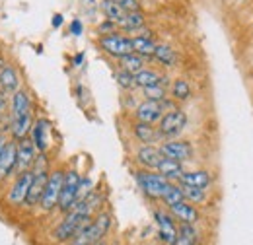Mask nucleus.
<instances>
[{"mask_svg":"<svg viewBox=\"0 0 253 245\" xmlns=\"http://www.w3.org/2000/svg\"><path fill=\"white\" fill-rule=\"evenodd\" d=\"M16 90H20V76L12 64H4L0 68V92L14 93Z\"/></svg>","mask_w":253,"mask_h":245,"instance_id":"nucleus-15","label":"nucleus"},{"mask_svg":"<svg viewBox=\"0 0 253 245\" xmlns=\"http://www.w3.org/2000/svg\"><path fill=\"white\" fill-rule=\"evenodd\" d=\"M33 117L32 113L24 115V117H18V119H12L10 122V132H12V140H24L30 136V130H32Z\"/></svg>","mask_w":253,"mask_h":245,"instance_id":"nucleus-20","label":"nucleus"},{"mask_svg":"<svg viewBox=\"0 0 253 245\" xmlns=\"http://www.w3.org/2000/svg\"><path fill=\"white\" fill-rule=\"evenodd\" d=\"M154 218L158 222V232H160V240L166 245H173L177 240V226L173 224V218L164 212V210H156Z\"/></svg>","mask_w":253,"mask_h":245,"instance_id":"nucleus-11","label":"nucleus"},{"mask_svg":"<svg viewBox=\"0 0 253 245\" xmlns=\"http://www.w3.org/2000/svg\"><path fill=\"white\" fill-rule=\"evenodd\" d=\"M162 201H164L168 206H171V204H177V203L185 201V199H183V191H181V185H175V183L168 185L166 193L162 195Z\"/></svg>","mask_w":253,"mask_h":245,"instance_id":"nucleus-29","label":"nucleus"},{"mask_svg":"<svg viewBox=\"0 0 253 245\" xmlns=\"http://www.w3.org/2000/svg\"><path fill=\"white\" fill-rule=\"evenodd\" d=\"M152 59H156L164 66H175L177 55H175V51L169 45H156V51H154V57Z\"/></svg>","mask_w":253,"mask_h":245,"instance_id":"nucleus-27","label":"nucleus"},{"mask_svg":"<svg viewBox=\"0 0 253 245\" xmlns=\"http://www.w3.org/2000/svg\"><path fill=\"white\" fill-rule=\"evenodd\" d=\"M132 41V53L144 57V59H152L154 57V51H156V41L154 37H144V35H134L130 37Z\"/></svg>","mask_w":253,"mask_h":245,"instance_id":"nucleus-19","label":"nucleus"},{"mask_svg":"<svg viewBox=\"0 0 253 245\" xmlns=\"http://www.w3.org/2000/svg\"><path fill=\"white\" fill-rule=\"evenodd\" d=\"M97 45H99V49L103 53H107L113 59H121V57H125L128 53H132V41H130V37L121 35V33L99 35Z\"/></svg>","mask_w":253,"mask_h":245,"instance_id":"nucleus-5","label":"nucleus"},{"mask_svg":"<svg viewBox=\"0 0 253 245\" xmlns=\"http://www.w3.org/2000/svg\"><path fill=\"white\" fill-rule=\"evenodd\" d=\"M95 245H107V244H105V242H103V240H101V242H97V244H95Z\"/></svg>","mask_w":253,"mask_h":245,"instance_id":"nucleus-41","label":"nucleus"},{"mask_svg":"<svg viewBox=\"0 0 253 245\" xmlns=\"http://www.w3.org/2000/svg\"><path fill=\"white\" fill-rule=\"evenodd\" d=\"M99 8H101L103 16L107 20H113V22H119L125 16V10L119 6L117 0H99Z\"/></svg>","mask_w":253,"mask_h":245,"instance_id":"nucleus-26","label":"nucleus"},{"mask_svg":"<svg viewBox=\"0 0 253 245\" xmlns=\"http://www.w3.org/2000/svg\"><path fill=\"white\" fill-rule=\"evenodd\" d=\"M144 24H146L144 14L140 10H136V12H125V16L117 22V28L125 31H138L144 28Z\"/></svg>","mask_w":253,"mask_h":245,"instance_id":"nucleus-23","label":"nucleus"},{"mask_svg":"<svg viewBox=\"0 0 253 245\" xmlns=\"http://www.w3.org/2000/svg\"><path fill=\"white\" fill-rule=\"evenodd\" d=\"M134 115H136V121L154 124V122H158L160 119H162V115H164V105H162V101L144 99V101L136 107Z\"/></svg>","mask_w":253,"mask_h":245,"instance_id":"nucleus-12","label":"nucleus"},{"mask_svg":"<svg viewBox=\"0 0 253 245\" xmlns=\"http://www.w3.org/2000/svg\"><path fill=\"white\" fill-rule=\"evenodd\" d=\"M173 245H195V242H193V240H189V238L177 236V240H175V244H173Z\"/></svg>","mask_w":253,"mask_h":245,"instance_id":"nucleus-37","label":"nucleus"},{"mask_svg":"<svg viewBox=\"0 0 253 245\" xmlns=\"http://www.w3.org/2000/svg\"><path fill=\"white\" fill-rule=\"evenodd\" d=\"M169 212L175 216L177 220L185 222V224H195L199 220V210L191 203H187V201H181L177 204H171L169 206Z\"/></svg>","mask_w":253,"mask_h":245,"instance_id":"nucleus-21","label":"nucleus"},{"mask_svg":"<svg viewBox=\"0 0 253 245\" xmlns=\"http://www.w3.org/2000/svg\"><path fill=\"white\" fill-rule=\"evenodd\" d=\"M134 136L138 138V142H142V144H156L160 138V132L158 128H154L152 124H148V122H136L134 124Z\"/></svg>","mask_w":253,"mask_h":245,"instance_id":"nucleus-22","label":"nucleus"},{"mask_svg":"<svg viewBox=\"0 0 253 245\" xmlns=\"http://www.w3.org/2000/svg\"><path fill=\"white\" fill-rule=\"evenodd\" d=\"M156 171H158L160 175H164L168 181H179V177H181V173L185 169H183V163L181 162L171 160V158H162L158 167H156Z\"/></svg>","mask_w":253,"mask_h":245,"instance_id":"nucleus-17","label":"nucleus"},{"mask_svg":"<svg viewBox=\"0 0 253 245\" xmlns=\"http://www.w3.org/2000/svg\"><path fill=\"white\" fill-rule=\"evenodd\" d=\"M51 121L45 117L35 119L30 130V138H32L33 146L39 154H47L49 150V142H51Z\"/></svg>","mask_w":253,"mask_h":245,"instance_id":"nucleus-9","label":"nucleus"},{"mask_svg":"<svg viewBox=\"0 0 253 245\" xmlns=\"http://www.w3.org/2000/svg\"><path fill=\"white\" fill-rule=\"evenodd\" d=\"M134 179H136L138 187L142 189V193L148 195V197H152V199H162V195L166 193L168 185L171 183L164 175L154 173V171H148V169L146 171H136L134 173Z\"/></svg>","mask_w":253,"mask_h":245,"instance_id":"nucleus-6","label":"nucleus"},{"mask_svg":"<svg viewBox=\"0 0 253 245\" xmlns=\"http://www.w3.org/2000/svg\"><path fill=\"white\" fill-rule=\"evenodd\" d=\"M80 173L76 169H68L64 171L63 189H61V197H59V204L57 208L66 214L74 204H76V197H78V187H80Z\"/></svg>","mask_w":253,"mask_h":245,"instance_id":"nucleus-4","label":"nucleus"},{"mask_svg":"<svg viewBox=\"0 0 253 245\" xmlns=\"http://www.w3.org/2000/svg\"><path fill=\"white\" fill-rule=\"evenodd\" d=\"M72 62H74V66H82V62H84V53H78V55L72 59Z\"/></svg>","mask_w":253,"mask_h":245,"instance_id":"nucleus-39","label":"nucleus"},{"mask_svg":"<svg viewBox=\"0 0 253 245\" xmlns=\"http://www.w3.org/2000/svg\"><path fill=\"white\" fill-rule=\"evenodd\" d=\"M212 181L211 173L205 169H195V171H183L179 177L181 185H189V187H199V189H207Z\"/></svg>","mask_w":253,"mask_h":245,"instance_id":"nucleus-18","label":"nucleus"},{"mask_svg":"<svg viewBox=\"0 0 253 245\" xmlns=\"http://www.w3.org/2000/svg\"><path fill=\"white\" fill-rule=\"evenodd\" d=\"M63 22H64L63 14H55V16H53V20H51V26H53L55 30H59V28L63 26Z\"/></svg>","mask_w":253,"mask_h":245,"instance_id":"nucleus-36","label":"nucleus"},{"mask_svg":"<svg viewBox=\"0 0 253 245\" xmlns=\"http://www.w3.org/2000/svg\"><path fill=\"white\" fill-rule=\"evenodd\" d=\"M63 179H64L63 169L49 171V179H47L43 197H41V203H39V206H41L43 212H53L57 208L59 197H61V189H63Z\"/></svg>","mask_w":253,"mask_h":245,"instance_id":"nucleus-2","label":"nucleus"},{"mask_svg":"<svg viewBox=\"0 0 253 245\" xmlns=\"http://www.w3.org/2000/svg\"><path fill=\"white\" fill-rule=\"evenodd\" d=\"M144 90V97L150 99V101H162L166 99V88H164V82L160 84H154V86H148V88H142Z\"/></svg>","mask_w":253,"mask_h":245,"instance_id":"nucleus-31","label":"nucleus"},{"mask_svg":"<svg viewBox=\"0 0 253 245\" xmlns=\"http://www.w3.org/2000/svg\"><path fill=\"white\" fill-rule=\"evenodd\" d=\"M171 97H173L175 101H187L191 97L189 82L183 80V78H177V80L173 82V86H171Z\"/></svg>","mask_w":253,"mask_h":245,"instance_id":"nucleus-28","label":"nucleus"},{"mask_svg":"<svg viewBox=\"0 0 253 245\" xmlns=\"http://www.w3.org/2000/svg\"><path fill=\"white\" fill-rule=\"evenodd\" d=\"M119 61V66L126 70V72H130V74H136V72H140L142 68H144V57H140V55H136V53H128L125 57H121V59H117Z\"/></svg>","mask_w":253,"mask_h":245,"instance_id":"nucleus-25","label":"nucleus"},{"mask_svg":"<svg viewBox=\"0 0 253 245\" xmlns=\"http://www.w3.org/2000/svg\"><path fill=\"white\" fill-rule=\"evenodd\" d=\"M37 150L33 146L32 138H24V140H18L16 142V173H22V171H30L37 160Z\"/></svg>","mask_w":253,"mask_h":245,"instance_id":"nucleus-8","label":"nucleus"},{"mask_svg":"<svg viewBox=\"0 0 253 245\" xmlns=\"http://www.w3.org/2000/svg\"><path fill=\"white\" fill-rule=\"evenodd\" d=\"M117 2H119V6L125 12H136V10H140V2L138 0H117Z\"/></svg>","mask_w":253,"mask_h":245,"instance_id":"nucleus-34","label":"nucleus"},{"mask_svg":"<svg viewBox=\"0 0 253 245\" xmlns=\"http://www.w3.org/2000/svg\"><path fill=\"white\" fill-rule=\"evenodd\" d=\"M82 31H84V26H82V22H80L78 18H74V20L70 22V33L78 37V35H82Z\"/></svg>","mask_w":253,"mask_h":245,"instance_id":"nucleus-35","label":"nucleus"},{"mask_svg":"<svg viewBox=\"0 0 253 245\" xmlns=\"http://www.w3.org/2000/svg\"><path fill=\"white\" fill-rule=\"evenodd\" d=\"M32 179H33L32 169H30V171H22V173H18L16 179H14V183H12V189L8 191L6 201H8L10 204H14V206H22V204H26V197H28V191H30Z\"/></svg>","mask_w":253,"mask_h":245,"instance_id":"nucleus-7","label":"nucleus"},{"mask_svg":"<svg viewBox=\"0 0 253 245\" xmlns=\"http://www.w3.org/2000/svg\"><path fill=\"white\" fill-rule=\"evenodd\" d=\"M115 80H117V84H119L123 90H132V88H134V74L126 72L123 68H119V70L115 72Z\"/></svg>","mask_w":253,"mask_h":245,"instance_id":"nucleus-32","label":"nucleus"},{"mask_svg":"<svg viewBox=\"0 0 253 245\" xmlns=\"http://www.w3.org/2000/svg\"><path fill=\"white\" fill-rule=\"evenodd\" d=\"M162 158H164V156L160 152V148H156L154 144H144V146L138 148V152H136V162H138L142 167H146V169H156Z\"/></svg>","mask_w":253,"mask_h":245,"instance_id":"nucleus-14","label":"nucleus"},{"mask_svg":"<svg viewBox=\"0 0 253 245\" xmlns=\"http://www.w3.org/2000/svg\"><path fill=\"white\" fill-rule=\"evenodd\" d=\"M4 144H6V138L0 136V154H2V150H4Z\"/></svg>","mask_w":253,"mask_h":245,"instance_id":"nucleus-40","label":"nucleus"},{"mask_svg":"<svg viewBox=\"0 0 253 245\" xmlns=\"http://www.w3.org/2000/svg\"><path fill=\"white\" fill-rule=\"evenodd\" d=\"M168 78L166 76H160L156 70H150V68H142L140 72L134 74V86L138 88H148V86H154L160 82H166Z\"/></svg>","mask_w":253,"mask_h":245,"instance_id":"nucleus-24","label":"nucleus"},{"mask_svg":"<svg viewBox=\"0 0 253 245\" xmlns=\"http://www.w3.org/2000/svg\"><path fill=\"white\" fill-rule=\"evenodd\" d=\"M187 126V115L183 109L175 107L171 111H166L160 119L158 132L162 138H175L183 132V128Z\"/></svg>","mask_w":253,"mask_h":245,"instance_id":"nucleus-3","label":"nucleus"},{"mask_svg":"<svg viewBox=\"0 0 253 245\" xmlns=\"http://www.w3.org/2000/svg\"><path fill=\"white\" fill-rule=\"evenodd\" d=\"M109 228H111V216L107 212H99L94 220H90L68 240V245H95L107 236Z\"/></svg>","mask_w":253,"mask_h":245,"instance_id":"nucleus-1","label":"nucleus"},{"mask_svg":"<svg viewBox=\"0 0 253 245\" xmlns=\"http://www.w3.org/2000/svg\"><path fill=\"white\" fill-rule=\"evenodd\" d=\"M160 152L164 158H171L177 162H187L193 158V146L185 140H168L160 146Z\"/></svg>","mask_w":253,"mask_h":245,"instance_id":"nucleus-10","label":"nucleus"},{"mask_svg":"<svg viewBox=\"0 0 253 245\" xmlns=\"http://www.w3.org/2000/svg\"><path fill=\"white\" fill-rule=\"evenodd\" d=\"M16 173V140H6L0 154V183Z\"/></svg>","mask_w":253,"mask_h":245,"instance_id":"nucleus-13","label":"nucleus"},{"mask_svg":"<svg viewBox=\"0 0 253 245\" xmlns=\"http://www.w3.org/2000/svg\"><path fill=\"white\" fill-rule=\"evenodd\" d=\"M117 22H113V20H107V18H103V22L97 26V33L99 35H109V33H117Z\"/></svg>","mask_w":253,"mask_h":245,"instance_id":"nucleus-33","label":"nucleus"},{"mask_svg":"<svg viewBox=\"0 0 253 245\" xmlns=\"http://www.w3.org/2000/svg\"><path fill=\"white\" fill-rule=\"evenodd\" d=\"M6 111V93L0 92V115H4Z\"/></svg>","mask_w":253,"mask_h":245,"instance_id":"nucleus-38","label":"nucleus"},{"mask_svg":"<svg viewBox=\"0 0 253 245\" xmlns=\"http://www.w3.org/2000/svg\"><path fill=\"white\" fill-rule=\"evenodd\" d=\"M28 113H32V99H30V93L20 88L12 93V119L24 117Z\"/></svg>","mask_w":253,"mask_h":245,"instance_id":"nucleus-16","label":"nucleus"},{"mask_svg":"<svg viewBox=\"0 0 253 245\" xmlns=\"http://www.w3.org/2000/svg\"><path fill=\"white\" fill-rule=\"evenodd\" d=\"M181 185V183H179ZM181 191H183V199L187 203H203L207 199V189H199V187H189V185H181Z\"/></svg>","mask_w":253,"mask_h":245,"instance_id":"nucleus-30","label":"nucleus"}]
</instances>
